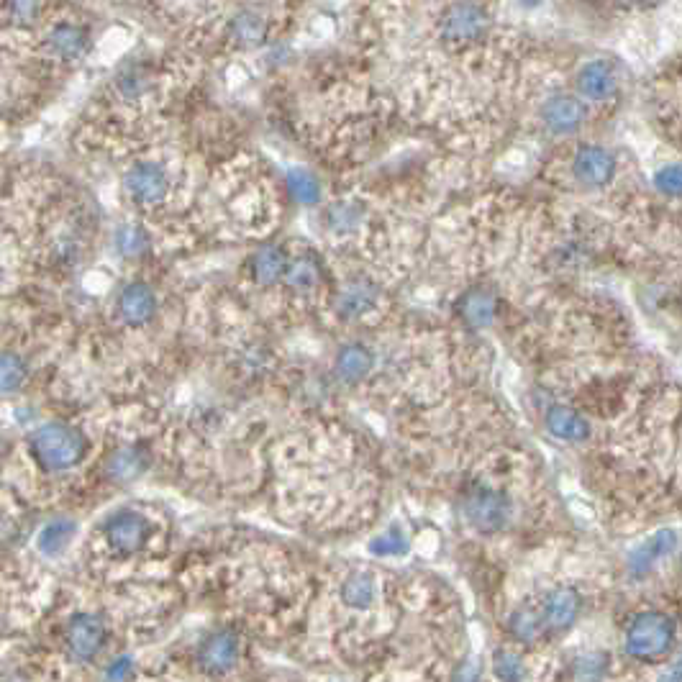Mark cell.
Masks as SVG:
<instances>
[{
    "label": "cell",
    "mask_w": 682,
    "mask_h": 682,
    "mask_svg": "<svg viewBox=\"0 0 682 682\" xmlns=\"http://www.w3.org/2000/svg\"><path fill=\"white\" fill-rule=\"evenodd\" d=\"M31 449H34L39 465L52 472H65L83 459L85 439L72 426L52 421L31 434Z\"/></svg>",
    "instance_id": "obj_2"
},
{
    "label": "cell",
    "mask_w": 682,
    "mask_h": 682,
    "mask_svg": "<svg viewBox=\"0 0 682 682\" xmlns=\"http://www.w3.org/2000/svg\"><path fill=\"white\" fill-rule=\"evenodd\" d=\"M265 31H267L265 18L257 16V13L252 11L239 13V16L231 21V36H234L242 47H257V44L265 39Z\"/></svg>",
    "instance_id": "obj_21"
},
{
    "label": "cell",
    "mask_w": 682,
    "mask_h": 682,
    "mask_svg": "<svg viewBox=\"0 0 682 682\" xmlns=\"http://www.w3.org/2000/svg\"><path fill=\"white\" fill-rule=\"evenodd\" d=\"M288 272V257L280 247L267 244V247L257 249L252 257V275L259 285H272Z\"/></svg>",
    "instance_id": "obj_16"
},
{
    "label": "cell",
    "mask_w": 682,
    "mask_h": 682,
    "mask_svg": "<svg viewBox=\"0 0 682 682\" xmlns=\"http://www.w3.org/2000/svg\"><path fill=\"white\" fill-rule=\"evenodd\" d=\"M239 657V639L231 631H216L200 644V667L208 675H226Z\"/></svg>",
    "instance_id": "obj_8"
},
{
    "label": "cell",
    "mask_w": 682,
    "mask_h": 682,
    "mask_svg": "<svg viewBox=\"0 0 682 682\" xmlns=\"http://www.w3.org/2000/svg\"><path fill=\"white\" fill-rule=\"evenodd\" d=\"M462 316L472 326H488L495 316V300L483 290H475V293H470L462 300Z\"/></svg>",
    "instance_id": "obj_25"
},
{
    "label": "cell",
    "mask_w": 682,
    "mask_h": 682,
    "mask_svg": "<svg viewBox=\"0 0 682 682\" xmlns=\"http://www.w3.org/2000/svg\"><path fill=\"white\" fill-rule=\"evenodd\" d=\"M675 621L662 611H644L631 618L626 629V652L634 659L654 662L670 654L675 647Z\"/></svg>",
    "instance_id": "obj_1"
},
{
    "label": "cell",
    "mask_w": 682,
    "mask_h": 682,
    "mask_svg": "<svg viewBox=\"0 0 682 682\" xmlns=\"http://www.w3.org/2000/svg\"><path fill=\"white\" fill-rule=\"evenodd\" d=\"M580 613V595L575 588H554L541 603L544 626L552 631H567Z\"/></svg>",
    "instance_id": "obj_10"
},
{
    "label": "cell",
    "mask_w": 682,
    "mask_h": 682,
    "mask_svg": "<svg viewBox=\"0 0 682 682\" xmlns=\"http://www.w3.org/2000/svg\"><path fill=\"white\" fill-rule=\"evenodd\" d=\"M541 116H544V124L552 134H572L577 126L583 124V106L572 95H557L544 106Z\"/></svg>",
    "instance_id": "obj_12"
},
{
    "label": "cell",
    "mask_w": 682,
    "mask_h": 682,
    "mask_svg": "<svg viewBox=\"0 0 682 682\" xmlns=\"http://www.w3.org/2000/svg\"><path fill=\"white\" fill-rule=\"evenodd\" d=\"M29 377V367L18 354L0 352V390L3 393H13L26 383Z\"/></svg>",
    "instance_id": "obj_24"
},
{
    "label": "cell",
    "mask_w": 682,
    "mask_h": 682,
    "mask_svg": "<svg viewBox=\"0 0 682 682\" xmlns=\"http://www.w3.org/2000/svg\"><path fill=\"white\" fill-rule=\"evenodd\" d=\"M147 242H149L147 231L136 224L124 226V229H118V234H116L118 252L126 254V257H136V254H142L144 249H147Z\"/></svg>",
    "instance_id": "obj_30"
},
{
    "label": "cell",
    "mask_w": 682,
    "mask_h": 682,
    "mask_svg": "<svg viewBox=\"0 0 682 682\" xmlns=\"http://www.w3.org/2000/svg\"><path fill=\"white\" fill-rule=\"evenodd\" d=\"M334 367L336 375H339L344 383H359L372 367L370 349H365L362 344H349V347H344L336 354Z\"/></svg>",
    "instance_id": "obj_17"
},
{
    "label": "cell",
    "mask_w": 682,
    "mask_h": 682,
    "mask_svg": "<svg viewBox=\"0 0 682 682\" xmlns=\"http://www.w3.org/2000/svg\"><path fill=\"white\" fill-rule=\"evenodd\" d=\"M142 467H144V462L136 452H118L111 462V472L116 477H121V480H129V477L139 475Z\"/></svg>",
    "instance_id": "obj_32"
},
{
    "label": "cell",
    "mask_w": 682,
    "mask_h": 682,
    "mask_svg": "<svg viewBox=\"0 0 682 682\" xmlns=\"http://www.w3.org/2000/svg\"><path fill=\"white\" fill-rule=\"evenodd\" d=\"M375 298V288L367 280H354V283H349L347 288L341 290L336 306H339V313L344 318H357L375 306Z\"/></svg>",
    "instance_id": "obj_19"
},
{
    "label": "cell",
    "mask_w": 682,
    "mask_h": 682,
    "mask_svg": "<svg viewBox=\"0 0 682 682\" xmlns=\"http://www.w3.org/2000/svg\"><path fill=\"white\" fill-rule=\"evenodd\" d=\"M129 667H131L129 659H121V662H116V665H113V670H111V680H121V677L129 672Z\"/></svg>",
    "instance_id": "obj_36"
},
{
    "label": "cell",
    "mask_w": 682,
    "mask_h": 682,
    "mask_svg": "<svg viewBox=\"0 0 682 682\" xmlns=\"http://www.w3.org/2000/svg\"><path fill=\"white\" fill-rule=\"evenodd\" d=\"M72 536H75V524H72L70 518H57V521L44 526V531L39 534V549L44 554H49V557H54V554L65 552Z\"/></svg>",
    "instance_id": "obj_22"
},
{
    "label": "cell",
    "mask_w": 682,
    "mask_h": 682,
    "mask_svg": "<svg viewBox=\"0 0 682 682\" xmlns=\"http://www.w3.org/2000/svg\"><path fill=\"white\" fill-rule=\"evenodd\" d=\"M370 549L375 554H380V557H398V554H403L408 549V539L400 531L393 529L388 534L377 536L370 544Z\"/></svg>",
    "instance_id": "obj_31"
},
{
    "label": "cell",
    "mask_w": 682,
    "mask_h": 682,
    "mask_svg": "<svg viewBox=\"0 0 682 682\" xmlns=\"http://www.w3.org/2000/svg\"><path fill=\"white\" fill-rule=\"evenodd\" d=\"M318 275L321 272H318V265L311 257H298L293 265H288V272H285L288 285L293 290H298V293H308V290L316 288Z\"/></svg>",
    "instance_id": "obj_26"
},
{
    "label": "cell",
    "mask_w": 682,
    "mask_h": 682,
    "mask_svg": "<svg viewBox=\"0 0 682 682\" xmlns=\"http://www.w3.org/2000/svg\"><path fill=\"white\" fill-rule=\"evenodd\" d=\"M544 629H547V626H544L541 611L534 606L518 608L511 616V621H508V631H511L513 639L521 641V644H534Z\"/></svg>",
    "instance_id": "obj_20"
},
{
    "label": "cell",
    "mask_w": 682,
    "mask_h": 682,
    "mask_svg": "<svg viewBox=\"0 0 682 682\" xmlns=\"http://www.w3.org/2000/svg\"><path fill=\"white\" fill-rule=\"evenodd\" d=\"M616 175V157L606 147H580L575 154V177L585 185H606Z\"/></svg>",
    "instance_id": "obj_9"
},
{
    "label": "cell",
    "mask_w": 682,
    "mask_h": 682,
    "mask_svg": "<svg viewBox=\"0 0 682 682\" xmlns=\"http://www.w3.org/2000/svg\"><path fill=\"white\" fill-rule=\"evenodd\" d=\"M608 672V657L603 652H590L575 662V682H603Z\"/></svg>",
    "instance_id": "obj_28"
},
{
    "label": "cell",
    "mask_w": 682,
    "mask_h": 682,
    "mask_svg": "<svg viewBox=\"0 0 682 682\" xmlns=\"http://www.w3.org/2000/svg\"><path fill=\"white\" fill-rule=\"evenodd\" d=\"M654 183L662 193L682 195V165H667L657 172Z\"/></svg>",
    "instance_id": "obj_33"
},
{
    "label": "cell",
    "mask_w": 682,
    "mask_h": 682,
    "mask_svg": "<svg viewBox=\"0 0 682 682\" xmlns=\"http://www.w3.org/2000/svg\"><path fill=\"white\" fill-rule=\"evenodd\" d=\"M126 193L131 195L134 203L144 208L159 206L162 200L167 198V190H170V177L167 170L157 162H136L124 177Z\"/></svg>",
    "instance_id": "obj_4"
},
{
    "label": "cell",
    "mask_w": 682,
    "mask_h": 682,
    "mask_svg": "<svg viewBox=\"0 0 682 682\" xmlns=\"http://www.w3.org/2000/svg\"><path fill=\"white\" fill-rule=\"evenodd\" d=\"M149 536H152V524L142 513L121 511L111 516V521L106 524V539L113 552L118 554H136L147 544Z\"/></svg>",
    "instance_id": "obj_5"
},
{
    "label": "cell",
    "mask_w": 682,
    "mask_h": 682,
    "mask_svg": "<svg viewBox=\"0 0 682 682\" xmlns=\"http://www.w3.org/2000/svg\"><path fill=\"white\" fill-rule=\"evenodd\" d=\"M341 598L352 608H367L375 600V580L370 575H352L341 585Z\"/></svg>",
    "instance_id": "obj_23"
},
{
    "label": "cell",
    "mask_w": 682,
    "mask_h": 682,
    "mask_svg": "<svg viewBox=\"0 0 682 682\" xmlns=\"http://www.w3.org/2000/svg\"><path fill=\"white\" fill-rule=\"evenodd\" d=\"M480 680V667H475L472 662L462 665L457 670V682H477Z\"/></svg>",
    "instance_id": "obj_34"
},
{
    "label": "cell",
    "mask_w": 682,
    "mask_h": 682,
    "mask_svg": "<svg viewBox=\"0 0 682 682\" xmlns=\"http://www.w3.org/2000/svg\"><path fill=\"white\" fill-rule=\"evenodd\" d=\"M547 426L554 436L567 441H580L588 436L590 426L583 416L577 411L567 406H554L552 411L547 413Z\"/></svg>",
    "instance_id": "obj_18"
},
{
    "label": "cell",
    "mask_w": 682,
    "mask_h": 682,
    "mask_svg": "<svg viewBox=\"0 0 682 682\" xmlns=\"http://www.w3.org/2000/svg\"><path fill=\"white\" fill-rule=\"evenodd\" d=\"M675 544H677L675 531L667 529V531L654 534L652 539L644 541V544L631 554V562H629L631 572H634V575H644V572H649L654 565H657L659 559H665L667 554L675 549Z\"/></svg>",
    "instance_id": "obj_15"
},
{
    "label": "cell",
    "mask_w": 682,
    "mask_h": 682,
    "mask_svg": "<svg viewBox=\"0 0 682 682\" xmlns=\"http://www.w3.org/2000/svg\"><path fill=\"white\" fill-rule=\"evenodd\" d=\"M493 672L500 682H521L526 677V662L511 649H498L493 657Z\"/></svg>",
    "instance_id": "obj_27"
},
{
    "label": "cell",
    "mask_w": 682,
    "mask_h": 682,
    "mask_svg": "<svg viewBox=\"0 0 682 682\" xmlns=\"http://www.w3.org/2000/svg\"><path fill=\"white\" fill-rule=\"evenodd\" d=\"M462 513H465L472 529L493 534V531H500L506 526L508 516H511V503L500 490L477 485L462 500Z\"/></svg>",
    "instance_id": "obj_3"
},
{
    "label": "cell",
    "mask_w": 682,
    "mask_h": 682,
    "mask_svg": "<svg viewBox=\"0 0 682 682\" xmlns=\"http://www.w3.org/2000/svg\"><path fill=\"white\" fill-rule=\"evenodd\" d=\"M88 34L85 29L75 24H62L54 26L47 36V47L54 57L65 59V62H72V59H80L85 52H88Z\"/></svg>",
    "instance_id": "obj_14"
},
{
    "label": "cell",
    "mask_w": 682,
    "mask_h": 682,
    "mask_svg": "<svg viewBox=\"0 0 682 682\" xmlns=\"http://www.w3.org/2000/svg\"><path fill=\"white\" fill-rule=\"evenodd\" d=\"M659 682H682V659H680V662H675V665H672L670 670H667L665 675H662V680H659Z\"/></svg>",
    "instance_id": "obj_35"
},
{
    "label": "cell",
    "mask_w": 682,
    "mask_h": 682,
    "mask_svg": "<svg viewBox=\"0 0 682 682\" xmlns=\"http://www.w3.org/2000/svg\"><path fill=\"white\" fill-rule=\"evenodd\" d=\"M103 644H106V626L98 616L80 613L72 618L67 626V647H70L72 657L88 662L103 649Z\"/></svg>",
    "instance_id": "obj_6"
},
{
    "label": "cell",
    "mask_w": 682,
    "mask_h": 682,
    "mask_svg": "<svg viewBox=\"0 0 682 682\" xmlns=\"http://www.w3.org/2000/svg\"><path fill=\"white\" fill-rule=\"evenodd\" d=\"M288 188H290V193H293V198L300 200V203H306V206H311V203H316V200L321 198V188H318L316 177L306 170L290 172Z\"/></svg>",
    "instance_id": "obj_29"
},
{
    "label": "cell",
    "mask_w": 682,
    "mask_h": 682,
    "mask_svg": "<svg viewBox=\"0 0 682 682\" xmlns=\"http://www.w3.org/2000/svg\"><path fill=\"white\" fill-rule=\"evenodd\" d=\"M488 31V16L477 6H454L444 16L441 34L447 42L470 44Z\"/></svg>",
    "instance_id": "obj_7"
},
{
    "label": "cell",
    "mask_w": 682,
    "mask_h": 682,
    "mask_svg": "<svg viewBox=\"0 0 682 682\" xmlns=\"http://www.w3.org/2000/svg\"><path fill=\"white\" fill-rule=\"evenodd\" d=\"M577 88L585 98L590 100H603L616 90V70H613L611 62L606 59H593L588 65L580 70L577 77Z\"/></svg>",
    "instance_id": "obj_13"
},
{
    "label": "cell",
    "mask_w": 682,
    "mask_h": 682,
    "mask_svg": "<svg viewBox=\"0 0 682 682\" xmlns=\"http://www.w3.org/2000/svg\"><path fill=\"white\" fill-rule=\"evenodd\" d=\"M154 311H157V298H154L152 288L147 283L126 285L121 295H118V313H121L126 324H147V321H152Z\"/></svg>",
    "instance_id": "obj_11"
}]
</instances>
